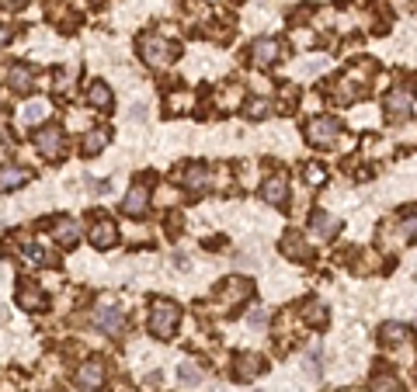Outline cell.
Masks as SVG:
<instances>
[{"label":"cell","mask_w":417,"mask_h":392,"mask_svg":"<svg viewBox=\"0 0 417 392\" xmlns=\"http://www.w3.org/2000/svg\"><path fill=\"white\" fill-rule=\"evenodd\" d=\"M21 257H25L28 264H46V267H56V253H49V250H42L39 243H28V247L21 250Z\"/></svg>","instance_id":"603a6c76"},{"label":"cell","mask_w":417,"mask_h":392,"mask_svg":"<svg viewBox=\"0 0 417 392\" xmlns=\"http://www.w3.org/2000/svg\"><path fill=\"white\" fill-rule=\"evenodd\" d=\"M310 229H313V236H317V240H334V236L341 233V222H337L334 215H327V212H313Z\"/></svg>","instance_id":"ac0fdd59"},{"label":"cell","mask_w":417,"mask_h":392,"mask_svg":"<svg viewBox=\"0 0 417 392\" xmlns=\"http://www.w3.org/2000/svg\"><path fill=\"white\" fill-rule=\"evenodd\" d=\"M18 305L28 309V312H35V309L46 305V292H42L35 281H21V285H18Z\"/></svg>","instance_id":"2e32d148"},{"label":"cell","mask_w":417,"mask_h":392,"mask_svg":"<svg viewBox=\"0 0 417 392\" xmlns=\"http://www.w3.org/2000/svg\"><path fill=\"white\" fill-rule=\"evenodd\" d=\"M379 340L382 344H403V340H410V330L403 323H382L379 326Z\"/></svg>","instance_id":"7402d4cb"},{"label":"cell","mask_w":417,"mask_h":392,"mask_svg":"<svg viewBox=\"0 0 417 392\" xmlns=\"http://www.w3.org/2000/svg\"><path fill=\"white\" fill-rule=\"evenodd\" d=\"M177 378H181L184 385H195L202 375H198V368H191V364H181V368H177Z\"/></svg>","instance_id":"1f68e13d"},{"label":"cell","mask_w":417,"mask_h":392,"mask_svg":"<svg viewBox=\"0 0 417 392\" xmlns=\"http://www.w3.org/2000/svg\"><path fill=\"white\" fill-rule=\"evenodd\" d=\"M87 105L98 108V112H108V108H112V91H108L105 80H91V84H87Z\"/></svg>","instance_id":"ffe728a7"},{"label":"cell","mask_w":417,"mask_h":392,"mask_svg":"<svg viewBox=\"0 0 417 392\" xmlns=\"http://www.w3.org/2000/svg\"><path fill=\"white\" fill-rule=\"evenodd\" d=\"M174 267H181V271H188V267H191V260H188L184 253H174Z\"/></svg>","instance_id":"e575fe53"},{"label":"cell","mask_w":417,"mask_h":392,"mask_svg":"<svg viewBox=\"0 0 417 392\" xmlns=\"http://www.w3.org/2000/svg\"><path fill=\"white\" fill-rule=\"evenodd\" d=\"M105 143H108V132H105V129L87 132V136H84V153H87V157H94V153H101V150H105Z\"/></svg>","instance_id":"484cf974"},{"label":"cell","mask_w":417,"mask_h":392,"mask_svg":"<svg viewBox=\"0 0 417 392\" xmlns=\"http://www.w3.org/2000/svg\"><path fill=\"white\" fill-rule=\"evenodd\" d=\"M341 136V122L330 118V115H320V118H310L306 122V139L313 146H334Z\"/></svg>","instance_id":"5b68a950"},{"label":"cell","mask_w":417,"mask_h":392,"mask_svg":"<svg viewBox=\"0 0 417 392\" xmlns=\"http://www.w3.org/2000/svg\"><path fill=\"white\" fill-rule=\"evenodd\" d=\"M21 118H25L28 125L46 122V118H49V101H28V105H25V112H21Z\"/></svg>","instance_id":"d4e9b609"},{"label":"cell","mask_w":417,"mask_h":392,"mask_svg":"<svg viewBox=\"0 0 417 392\" xmlns=\"http://www.w3.org/2000/svg\"><path fill=\"white\" fill-rule=\"evenodd\" d=\"M184 108H191V94H188V91H184V94L174 91V94L167 98V112H170V115H181Z\"/></svg>","instance_id":"83f0119b"},{"label":"cell","mask_w":417,"mask_h":392,"mask_svg":"<svg viewBox=\"0 0 417 392\" xmlns=\"http://www.w3.org/2000/svg\"><path fill=\"white\" fill-rule=\"evenodd\" d=\"M49 233L56 236L60 247H77V243H80V222H73L70 215H56V219L49 222Z\"/></svg>","instance_id":"30bf717a"},{"label":"cell","mask_w":417,"mask_h":392,"mask_svg":"<svg viewBox=\"0 0 417 392\" xmlns=\"http://www.w3.org/2000/svg\"><path fill=\"white\" fill-rule=\"evenodd\" d=\"M410 105H414V84H396V87L386 94V101H382V108H386V115H389L393 122L407 118V115H410Z\"/></svg>","instance_id":"52a82bcc"},{"label":"cell","mask_w":417,"mask_h":392,"mask_svg":"<svg viewBox=\"0 0 417 392\" xmlns=\"http://www.w3.org/2000/svg\"><path fill=\"white\" fill-rule=\"evenodd\" d=\"M56 91H66L70 84H66V70H56V84H53Z\"/></svg>","instance_id":"836d02e7"},{"label":"cell","mask_w":417,"mask_h":392,"mask_svg":"<svg viewBox=\"0 0 417 392\" xmlns=\"http://www.w3.org/2000/svg\"><path fill=\"white\" fill-rule=\"evenodd\" d=\"M35 150H39L46 160H63V153H66V136H63V129H60V125H42V129L35 132Z\"/></svg>","instance_id":"277c9868"},{"label":"cell","mask_w":417,"mask_h":392,"mask_svg":"<svg viewBox=\"0 0 417 392\" xmlns=\"http://www.w3.org/2000/svg\"><path fill=\"white\" fill-rule=\"evenodd\" d=\"M143 115H146V108H143V105H136V108H132V118H136V122H143Z\"/></svg>","instance_id":"d590c367"},{"label":"cell","mask_w":417,"mask_h":392,"mask_svg":"<svg viewBox=\"0 0 417 392\" xmlns=\"http://www.w3.org/2000/svg\"><path fill=\"white\" fill-rule=\"evenodd\" d=\"M28 181H32V174H28L25 167H15V163L0 167V191H15V188H25Z\"/></svg>","instance_id":"d6986e66"},{"label":"cell","mask_w":417,"mask_h":392,"mask_svg":"<svg viewBox=\"0 0 417 392\" xmlns=\"http://www.w3.org/2000/svg\"><path fill=\"white\" fill-rule=\"evenodd\" d=\"M317 364H320V350H313V354H310V371H317Z\"/></svg>","instance_id":"8d00e7d4"},{"label":"cell","mask_w":417,"mask_h":392,"mask_svg":"<svg viewBox=\"0 0 417 392\" xmlns=\"http://www.w3.org/2000/svg\"><path fill=\"white\" fill-rule=\"evenodd\" d=\"M251 295V281L247 278H230L220 292H216V302L220 305H233V302H240V299H247Z\"/></svg>","instance_id":"4fadbf2b"},{"label":"cell","mask_w":417,"mask_h":392,"mask_svg":"<svg viewBox=\"0 0 417 392\" xmlns=\"http://www.w3.org/2000/svg\"><path fill=\"white\" fill-rule=\"evenodd\" d=\"M174 181H177L184 191H191V198H198L202 191H208V181H213V174H208L205 163H181V167L174 170Z\"/></svg>","instance_id":"3957f363"},{"label":"cell","mask_w":417,"mask_h":392,"mask_svg":"<svg viewBox=\"0 0 417 392\" xmlns=\"http://www.w3.org/2000/svg\"><path fill=\"white\" fill-rule=\"evenodd\" d=\"M400 233H403V240H417V208L403 215V222H400Z\"/></svg>","instance_id":"f546056e"},{"label":"cell","mask_w":417,"mask_h":392,"mask_svg":"<svg viewBox=\"0 0 417 392\" xmlns=\"http://www.w3.org/2000/svg\"><path fill=\"white\" fill-rule=\"evenodd\" d=\"M282 250H285L292 260H310V257H313L310 247H306V240H303L299 233H285V236H282Z\"/></svg>","instance_id":"44dd1931"},{"label":"cell","mask_w":417,"mask_h":392,"mask_svg":"<svg viewBox=\"0 0 417 392\" xmlns=\"http://www.w3.org/2000/svg\"><path fill=\"white\" fill-rule=\"evenodd\" d=\"M115 240H118L115 222H112L105 212H94V215H91V243H94L98 250H108V247H115Z\"/></svg>","instance_id":"ba28073f"},{"label":"cell","mask_w":417,"mask_h":392,"mask_svg":"<svg viewBox=\"0 0 417 392\" xmlns=\"http://www.w3.org/2000/svg\"><path fill=\"white\" fill-rule=\"evenodd\" d=\"M278 56H282V42L278 39H258L254 46H251V63L254 66H275L278 63Z\"/></svg>","instance_id":"9c48e42d"},{"label":"cell","mask_w":417,"mask_h":392,"mask_svg":"<svg viewBox=\"0 0 417 392\" xmlns=\"http://www.w3.org/2000/svg\"><path fill=\"white\" fill-rule=\"evenodd\" d=\"M146 205H150V188H146V181H136V184L129 188L125 202H122V212H125V215H143Z\"/></svg>","instance_id":"8fae6325"},{"label":"cell","mask_w":417,"mask_h":392,"mask_svg":"<svg viewBox=\"0 0 417 392\" xmlns=\"http://www.w3.org/2000/svg\"><path fill=\"white\" fill-rule=\"evenodd\" d=\"M8 80H11V91H15V94H32V87H35V73H32V66H25V63H15L11 73H8Z\"/></svg>","instance_id":"e0dca14e"},{"label":"cell","mask_w":417,"mask_h":392,"mask_svg":"<svg viewBox=\"0 0 417 392\" xmlns=\"http://www.w3.org/2000/svg\"><path fill=\"white\" fill-rule=\"evenodd\" d=\"M11 39H15V28L11 25H0V46H8Z\"/></svg>","instance_id":"d6a6232c"},{"label":"cell","mask_w":417,"mask_h":392,"mask_svg":"<svg viewBox=\"0 0 417 392\" xmlns=\"http://www.w3.org/2000/svg\"><path fill=\"white\" fill-rule=\"evenodd\" d=\"M177 323H181V309L170 299H153L150 302V330L160 340H170L174 330H177Z\"/></svg>","instance_id":"7a4b0ae2"},{"label":"cell","mask_w":417,"mask_h":392,"mask_svg":"<svg viewBox=\"0 0 417 392\" xmlns=\"http://www.w3.org/2000/svg\"><path fill=\"white\" fill-rule=\"evenodd\" d=\"M261 371H265V361L258 354H240L237 364H233V378L237 382H254Z\"/></svg>","instance_id":"9a60e30c"},{"label":"cell","mask_w":417,"mask_h":392,"mask_svg":"<svg viewBox=\"0 0 417 392\" xmlns=\"http://www.w3.org/2000/svg\"><path fill=\"white\" fill-rule=\"evenodd\" d=\"M285 195H289L285 174H272V177L261 184V198H265L268 205H285Z\"/></svg>","instance_id":"5bb4252c"},{"label":"cell","mask_w":417,"mask_h":392,"mask_svg":"<svg viewBox=\"0 0 417 392\" xmlns=\"http://www.w3.org/2000/svg\"><path fill=\"white\" fill-rule=\"evenodd\" d=\"M101 382H105V361L101 357H91V361H84L77 368V385L80 389H98Z\"/></svg>","instance_id":"7c38bea8"},{"label":"cell","mask_w":417,"mask_h":392,"mask_svg":"<svg viewBox=\"0 0 417 392\" xmlns=\"http://www.w3.org/2000/svg\"><path fill=\"white\" fill-rule=\"evenodd\" d=\"M139 56H143V63H150L153 70H163V66H170V63L181 56V49H177L174 42H167L163 35L146 32V35H139Z\"/></svg>","instance_id":"6da1fadb"},{"label":"cell","mask_w":417,"mask_h":392,"mask_svg":"<svg viewBox=\"0 0 417 392\" xmlns=\"http://www.w3.org/2000/svg\"><path fill=\"white\" fill-rule=\"evenodd\" d=\"M372 392H403V389H400L396 375H386V371H382V375L372 378Z\"/></svg>","instance_id":"4316f807"},{"label":"cell","mask_w":417,"mask_h":392,"mask_svg":"<svg viewBox=\"0 0 417 392\" xmlns=\"http://www.w3.org/2000/svg\"><path fill=\"white\" fill-rule=\"evenodd\" d=\"M91 319H94V326H98L101 333H108V337H118V333L125 330V312H122L118 305H112V302L94 305Z\"/></svg>","instance_id":"8992f818"},{"label":"cell","mask_w":417,"mask_h":392,"mask_svg":"<svg viewBox=\"0 0 417 392\" xmlns=\"http://www.w3.org/2000/svg\"><path fill=\"white\" fill-rule=\"evenodd\" d=\"M303 177H306V184L317 188V184L327 181V170H323V163H306V167H303Z\"/></svg>","instance_id":"f1b7e54d"},{"label":"cell","mask_w":417,"mask_h":392,"mask_svg":"<svg viewBox=\"0 0 417 392\" xmlns=\"http://www.w3.org/2000/svg\"><path fill=\"white\" fill-rule=\"evenodd\" d=\"M94 4H101V0H94Z\"/></svg>","instance_id":"74e56055"},{"label":"cell","mask_w":417,"mask_h":392,"mask_svg":"<svg viewBox=\"0 0 417 392\" xmlns=\"http://www.w3.org/2000/svg\"><path fill=\"white\" fill-rule=\"evenodd\" d=\"M272 105L268 101H247V118H268Z\"/></svg>","instance_id":"4dcf8cb0"},{"label":"cell","mask_w":417,"mask_h":392,"mask_svg":"<svg viewBox=\"0 0 417 392\" xmlns=\"http://www.w3.org/2000/svg\"><path fill=\"white\" fill-rule=\"evenodd\" d=\"M303 319H306L310 326H323V323H327V305L317 302V299L303 302Z\"/></svg>","instance_id":"cb8c5ba5"}]
</instances>
